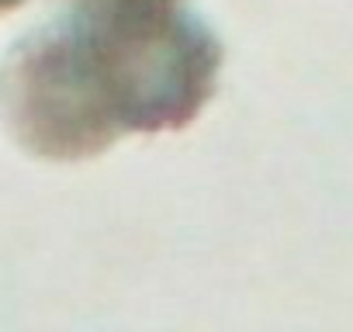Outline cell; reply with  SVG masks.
<instances>
[{
    "instance_id": "obj_1",
    "label": "cell",
    "mask_w": 353,
    "mask_h": 332,
    "mask_svg": "<svg viewBox=\"0 0 353 332\" xmlns=\"http://www.w3.org/2000/svg\"><path fill=\"white\" fill-rule=\"evenodd\" d=\"M94 90L118 132L188 128L215 94L222 45L181 4L73 14Z\"/></svg>"
},
{
    "instance_id": "obj_2",
    "label": "cell",
    "mask_w": 353,
    "mask_h": 332,
    "mask_svg": "<svg viewBox=\"0 0 353 332\" xmlns=\"http://www.w3.org/2000/svg\"><path fill=\"white\" fill-rule=\"evenodd\" d=\"M0 107L14 138L42 159H90L121 135L101 107L73 18L11 49Z\"/></svg>"
},
{
    "instance_id": "obj_3",
    "label": "cell",
    "mask_w": 353,
    "mask_h": 332,
    "mask_svg": "<svg viewBox=\"0 0 353 332\" xmlns=\"http://www.w3.org/2000/svg\"><path fill=\"white\" fill-rule=\"evenodd\" d=\"M181 0H77L83 11H142V8H170Z\"/></svg>"
},
{
    "instance_id": "obj_4",
    "label": "cell",
    "mask_w": 353,
    "mask_h": 332,
    "mask_svg": "<svg viewBox=\"0 0 353 332\" xmlns=\"http://www.w3.org/2000/svg\"><path fill=\"white\" fill-rule=\"evenodd\" d=\"M25 4V0H0V14H4V11H14V8H21Z\"/></svg>"
}]
</instances>
